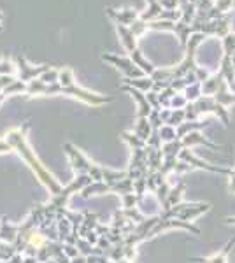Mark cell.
Instances as JSON below:
<instances>
[{"label": "cell", "instance_id": "obj_1", "mask_svg": "<svg viewBox=\"0 0 235 263\" xmlns=\"http://www.w3.org/2000/svg\"><path fill=\"white\" fill-rule=\"evenodd\" d=\"M9 144L11 147H16V149L20 151V155H25V158H27V162L30 163V167L33 168V171L37 172V176L41 177V181L44 182L46 186L53 192L55 195L60 193V184L57 181H55V177L51 176V174H48L42 168V165L39 163V160L35 158V156L30 153V149L27 147V144H25V137H23V132L21 130H12L9 134Z\"/></svg>", "mask_w": 235, "mask_h": 263}, {"label": "cell", "instance_id": "obj_2", "mask_svg": "<svg viewBox=\"0 0 235 263\" xmlns=\"http://www.w3.org/2000/svg\"><path fill=\"white\" fill-rule=\"evenodd\" d=\"M211 211V203H177L176 207L165 209V213L160 216L161 219H181V221H193L200 218L204 213Z\"/></svg>", "mask_w": 235, "mask_h": 263}, {"label": "cell", "instance_id": "obj_3", "mask_svg": "<svg viewBox=\"0 0 235 263\" xmlns=\"http://www.w3.org/2000/svg\"><path fill=\"white\" fill-rule=\"evenodd\" d=\"M177 158H179V160H183V162H186V163H190L193 168H204V171L214 172V174H225V176H233V171H232V168L216 167V165H211V163L204 162L202 158H198V156H196L193 151L188 149V147H185V149L179 153Z\"/></svg>", "mask_w": 235, "mask_h": 263}, {"label": "cell", "instance_id": "obj_4", "mask_svg": "<svg viewBox=\"0 0 235 263\" xmlns=\"http://www.w3.org/2000/svg\"><path fill=\"white\" fill-rule=\"evenodd\" d=\"M102 58H104V60L113 62L119 70L125 72L128 78H142V76H144V72L139 70L137 65H135L130 58H119V57H113V54H104Z\"/></svg>", "mask_w": 235, "mask_h": 263}, {"label": "cell", "instance_id": "obj_5", "mask_svg": "<svg viewBox=\"0 0 235 263\" xmlns=\"http://www.w3.org/2000/svg\"><path fill=\"white\" fill-rule=\"evenodd\" d=\"M225 78L221 72H218V74H212L211 78L207 79V81L202 83V97H214L218 91H220V88L223 86Z\"/></svg>", "mask_w": 235, "mask_h": 263}, {"label": "cell", "instance_id": "obj_6", "mask_svg": "<svg viewBox=\"0 0 235 263\" xmlns=\"http://www.w3.org/2000/svg\"><path fill=\"white\" fill-rule=\"evenodd\" d=\"M233 246H235V239L230 240V242L225 246L223 251L214 253L212 256H207V258H191V261H198V263H226V256H228V253L233 249Z\"/></svg>", "mask_w": 235, "mask_h": 263}, {"label": "cell", "instance_id": "obj_7", "mask_svg": "<svg viewBox=\"0 0 235 263\" xmlns=\"http://www.w3.org/2000/svg\"><path fill=\"white\" fill-rule=\"evenodd\" d=\"M181 141H183V146L185 147L196 146V144H204V146H209V147H218V144L211 142L206 135H202L200 132H191V134H188L186 137H183Z\"/></svg>", "mask_w": 235, "mask_h": 263}, {"label": "cell", "instance_id": "obj_8", "mask_svg": "<svg viewBox=\"0 0 235 263\" xmlns=\"http://www.w3.org/2000/svg\"><path fill=\"white\" fill-rule=\"evenodd\" d=\"M185 182H179L177 186H174L172 190H170V193H169V197H167V200L164 203V207L165 209H170V207H176L179 202H181V198H183V193H185Z\"/></svg>", "mask_w": 235, "mask_h": 263}, {"label": "cell", "instance_id": "obj_9", "mask_svg": "<svg viewBox=\"0 0 235 263\" xmlns=\"http://www.w3.org/2000/svg\"><path fill=\"white\" fill-rule=\"evenodd\" d=\"M228 86H230L228 83H223V86L220 88V91L214 95V99L220 102L221 105H225V107H230V105L235 104V93L230 91Z\"/></svg>", "mask_w": 235, "mask_h": 263}, {"label": "cell", "instance_id": "obj_10", "mask_svg": "<svg viewBox=\"0 0 235 263\" xmlns=\"http://www.w3.org/2000/svg\"><path fill=\"white\" fill-rule=\"evenodd\" d=\"M220 72L223 74L225 81L228 84H232L235 81V69H233V63H232V57H228V54H225L223 60H221V69Z\"/></svg>", "mask_w": 235, "mask_h": 263}, {"label": "cell", "instance_id": "obj_11", "mask_svg": "<svg viewBox=\"0 0 235 263\" xmlns=\"http://www.w3.org/2000/svg\"><path fill=\"white\" fill-rule=\"evenodd\" d=\"M186 121V111L185 109H170V116L167 120L165 125H170V126H177L183 125Z\"/></svg>", "mask_w": 235, "mask_h": 263}, {"label": "cell", "instance_id": "obj_12", "mask_svg": "<svg viewBox=\"0 0 235 263\" xmlns=\"http://www.w3.org/2000/svg\"><path fill=\"white\" fill-rule=\"evenodd\" d=\"M185 97L188 100V104L191 102H196L202 97V83H195V84H190V86L185 90Z\"/></svg>", "mask_w": 235, "mask_h": 263}, {"label": "cell", "instance_id": "obj_13", "mask_svg": "<svg viewBox=\"0 0 235 263\" xmlns=\"http://www.w3.org/2000/svg\"><path fill=\"white\" fill-rule=\"evenodd\" d=\"M158 134H160L161 141L164 142H172V141H177V128L176 126H170V125H164L160 130H158Z\"/></svg>", "mask_w": 235, "mask_h": 263}, {"label": "cell", "instance_id": "obj_14", "mask_svg": "<svg viewBox=\"0 0 235 263\" xmlns=\"http://www.w3.org/2000/svg\"><path fill=\"white\" fill-rule=\"evenodd\" d=\"M186 105H188V100H186V97H185V93L183 95H174L172 97V100H170V109H186Z\"/></svg>", "mask_w": 235, "mask_h": 263}, {"label": "cell", "instance_id": "obj_15", "mask_svg": "<svg viewBox=\"0 0 235 263\" xmlns=\"http://www.w3.org/2000/svg\"><path fill=\"white\" fill-rule=\"evenodd\" d=\"M160 4L165 11H177L179 7V0H160Z\"/></svg>", "mask_w": 235, "mask_h": 263}, {"label": "cell", "instance_id": "obj_16", "mask_svg": "<svg viewBox=\"0 0 235 263\" xmlns=\"http://www.w3.org/2000/svg\"><path fill=\"white\" fill-rule=\"evenodd\" d=\"M86 263H107V260H105V258H97V256H92V258H88Z\"/></svg>", "mask_w": 235, "mask_h": 263}, {"label": "cell", "instance_id": "obj_17", "mask_svg": "<svg viewBox=\"0 0 235 263\" xmlns=\"http://www.w3.org/2000/svg\"><path fill=\"white\" fill-rule=\"evenodd\" d=\"M228 188L230 192L235 193V176H230V181H228Z\"/></svg>", "mask_w": 235, "mask_h": 263}, {"label": "cell", "instance_id": "obj_18", "mask_svg": "<svg viewBox=\"0 0 235 263\" xmlns=\"http://www.w3.org/2000/svg\"><path fill=\"white\" fill-rule=\"evenodd\" d=\"M225 221H226V223H230V224H235V218H226Z\"/></svg>", "mask_w": 235, "mask_h": 263}, {"label": "cell", "instance_id": "obj_19", "mask_svg": "<svg viewBox=\"0 0 235 263\" xmlns=\"http://www.w3.org/2000/svg\"><path fill=\"white\" fill-rule=\"evenodd\" d=\"M232 63H233V69H235V53L232 54Z\"/></svg>", "mask_w": 235, "mask_h": 263}, {"label": "cell", "instance_id": "obj_20", "mask_svg": "<svg viewBox=\"0 0 235 263\" xmlns=\"http://www.w3.org/2000/svg\"><path fill=\"white\" fill-rule=\"evenodd\" d=\"M118 263H130V260H119Z\"/></svg>", "mask_w": 235, "mask_h": 263}, {"label": "cell", "instance_id": "obj_21", "mask_svg": "<svg viewBox=\"0 0 235 263\" xmlns=\"http://www.w3.org/2000/svg\"><path fill=\"white\" fill-rule=\"evenodd\" d=\"M233 176H235V168H233Z\"/></svg>", "mask_w": 235, "mask_h": 263}]
</instances>
